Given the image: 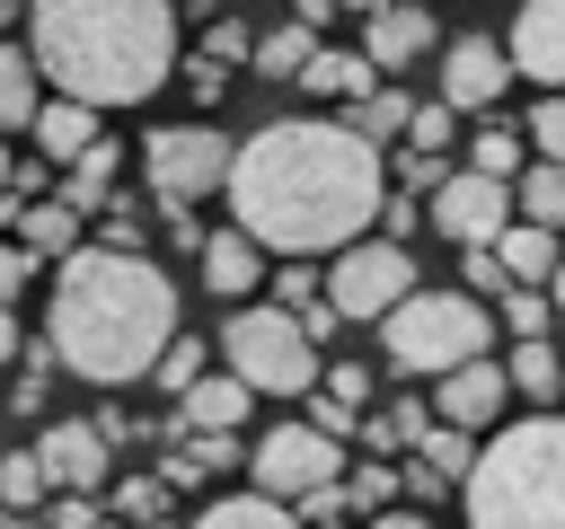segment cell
Wrapping results in <instances>:
<instances>
[{
	"label": "cell",
	"instance_id": "cell-56",
	"mask_svg": "<svg viewBox=\"0 0 565 529\" xmlns=\"http://www.w3.org/2000/svg\"><path fill=\"white\" fill-rule=\"evenodd\" d=\"M0 529H9V503H0Z\"/></svg>",
	"mask_w": 565,
	"mask_h": 529
},
{
	"label": "cell",
	"instance_id": "cell-23",
	"mask_svg": "<svg viewBox=\"0 0 565 529\" xmlns=\"http://www.w3.org/2000/svg\"><path fill=\"white\" fill-rule=\"evenodd\" d=\"M62 203H79V212H106V203H115V141H88V150L71 159Z\"/></svg>",
	"mask_w": 565,
	"mask_h": 529
},
{
	"label": "cell",
	"instance_id": "cell-14",
	"mask_svg": "<svg viewBox=\"0 0 565 529\" xmlns=\"http://www.w3.org/2000/svg\"><path fill=\"white\" fill-rule=\"evenodd\" d=\"M503 397H512V370L477 353V361L441 370V388H433V414H441V423H468V432H477V423H494V414H503Z\"/></svg>",
	"mask_w": 565,
	"mask_h": 529
},
{
	"label": "cell",
	"instance_id": "cell-9",
	"mask_svg": "<svg viewBox=\"0 0 565 529\" xmlns=\"http://www.w3.org/2000/svg\"><path fill=\"white\" fill-rule=\"evenodd\" d=\"M424 291V273H415V256L397 247V238H353V247H335V273H327V300H335V317H388L397 300H415Z\"/></svg>",
	"mask_w": 565,
	"mask_h": 529
},
{
	"label": "cell",
	"instance_id": "cell-11",
	"mask_svg": "<svg viewBox=\"0 0 565 529\" xmlns=\"http://www.w3.org/2000/svg\"><path fill=\"white\" fill-rule=\"evenodd\" d=\"M106 450H115L106 423H44L35 432V458H44L53 494H97L106 485Z\"/></svg>",
	"mask_w": 565,
	"mask_h": 529
},
{
	"label": "cell",
	"instance_id": "cell-55",
	"mask_svg": "<svg viewBox=\"0 0 565 529\" xmlns=\"http://www.w3.org/2000/svg\"><path fill=\"white\" fill-rule=\"evenodd\" d=\"M335 9H380V0H335Z\"/></svg>",
	"mask_w": 565,
	"mask_h": 529
},
{
	"label": "cell",
	"instance_id": "cell-30",
	"mask_svg": "<svg viewBox=\"0 0 565 529\" xmlns=\"http://www.w3.org/2000/svg\"><path fill=\"white\" fill-rule=\"evenodd\" d=\"M0 503H9V511L53 503V476H44V458H35V450H9V458H0Z\"/></svg>",
	"mask_w": 565,
	"mask_h": 529
},
{
	"label": "cell",
	"instance_id": "cell-7",
	"mask_svg": "<svg viewBox=\"0 0 565 529\" xmlns=\"http://www.w3.org/2000/svg\"><path fill=\"white\" fill-rule=\"evenodd\" d=\"M230 159H238V150H230L212 123H159V132H150V150H141L150 203H159V212H185L194 194L230 185Z\"/></svg>",
	"mask_w": 565,
	"mask_h": 529
},
{
	"label": "cell",
	"instance_id": "cell-52",
	"mask_svg": "<svg viewBox=\"0 0 565 529\" xmlns=\"http://www.w3.org/2000/svg\"><path fill=\"white\" fill-rule=\"evenodd\" d=\"M556 326H565V264H556Z\"/></svg>",
	"mask_w": 565,
	"mask_h": 529
},
{
	"label": "cell",
	"instance_id": "cell-36",
	"mask_svg": "<svg viewBox=\"0 0 565 529\" xmlns=\"http://www.w3.org/2000/svg\"><path fill=\"white\" fill-rule=\"evenodd\" d=\"M388 494H406V476H388V467H353L344 476V511H388Z\"/></svg>",
	"mask_w": 565,
	"mask_h": 529
},
{
	"label": "cell",
	"instance_id": "cell-51",
	"mask_svg": "<svg viewBox=\"0 0 565 529\" xmlns=\"http://www.w3.org/2000/svg\"><path fill=\"white\" fill-rule=\"evenodd\" d=\"M9 353H26V344H18V317H9V300H0V361H9Z\"/></svg>",
	"mask_w": 565,
	"mask_h": 529
},
{
	"label": "cell",
	"instance_id": "cell-41",
	"mask_svg": "<svg viewBox=\"0 0 565 529\" xmlns=\"http://www.w3.org/2000/svg\"><path fill=\"white\" fill-rule=\"evenodd\" d=\"M274 300H282L291 317H309V309H327V300H318V273H309V264H291V273H274Z\"/></svg>",
	"mask_w": 565,
	"mask_h": 529
},
{
	"label": "cell",
	"instance_id": "cell-22",
	"mask_svg": "<svg viewBox=\"0 0 565 529\" xmlns=\"http://www.w3.org/2000/svg\"><path fill=\"white\" fill-rule=\"evenodd\" d=\"M194 529H309L291 503H274V494H230V503H212Z\"/></svg>",
	"mask_w": 565,
	"mask_h": 529
},
{
	"label": "cell",
	"instance_id": "cell-57",
	"mask_svg": "<svg viewBox=\"0 0 565 529\" xmlns=\"http://www.w3.org/2000/svg\"><path fill=\"white\" fill-rule=\"evenodd\" d=\"M150 529H168V520H150Z\"/></svg>",
	"mask_w": 565,
	"mask_h": 529
},
{
	"label": "cell",
	"instance_id": "cell-13",
	"mask_svg": "<svg viewBox=\"0 0 565 529\" xmlns=\"http://www.w3.org/2000/svg\"><path fill=\"white\" fill-rule=\"evenodd\" d=\"M503 79H512V53L486 44V35H459V44L441 53V97H450L459 115H486V106L503 97Z\"/></svg>",
	"mask_w": 565,
	"mask_h": 529
},
{
	"label": "cell",
	"instance_id": "cell-48",
	"mask_svg": "<svg viewBox=\"0 0 565 529\" xmlns=\"http://www.w3.org/2000/svg\"><path fill=\"white\" fill-rule=\"evenodd\" d=\"M406 494H415V503H441V494H450V476H441V467H424V458H415V467H406Z\"/></svg>",
	"mask_w": 565,
	"mask_h": 529
},
{
	"label": "cell",
	"instance_id": "cell-42",
	"mask_svg": "<svg viewBox=\"0 0 565 529\" xmlns=\"http://www.w3.org/2000/svg\"><path fill=\"white\" fill-rule=\"evenodd\" d=\"M327 397L362 414V406H371V370H362V361H335V370H327Z\"/></svg>",
	"mask_w": 565,
	"mask_h": 529
},
{
	"label": "cell",
	"instance_id": "cell-17",
	"mask_svg": "<svg viewBox=\"0 0 565 529\" xmlns=\"http://www.w3.org/2000/svg\"><path fill=\"white\" fill-rule=\"evenodd\" d=\"M79 220H88L79 203H62V194H35V203L18 212V247L62 264V256H79V247H88V238H79Z\"/></svg>",
	"mask_w": 565,
	"mask_h": 529
},
{
	"label": "cell",
	"instance_id": "cell-6",
	"mask_svg": "<svg viewBox=\"0 0 565 529\" xmlns=\"http://www.w3.org/2000/svg\"><path fill=\"white\" fill-rule=\"evenodd\" d=\"M221 361L256 388V397H309L318 388V335L282 309V300H247V309H230V326H221Z\"/></svg>",
	"mask_w": 565,
	"mask_h": 529
},
{
	"label": "cell",
	"instance_id": "cell-37",
	"mask_svg": "<svg viewBox=\"0 0 565 529\" xmlns=\"http://www.w3.org/2000/svg\"><path fill=\"white\" fill-rule=\"evenodd\" d=\"M459 132V106L450 97H433V106H415V123H406V150H441Z\"/></svg>",
	"mask_w": 565,
	"mask_h": 529
},
{
	"label": "cell",
	"instance_id": "cell-15",
	"mask_svg": "<svg viewBox=\"0 0 565 529\" xmlns=\"http://www.w3.org/2000/svg\"><path fill=\"white\" fill-rule=\"evenodd\" d=\"M362 53H371L380 71L424 62V53H433V18H424V0H380V9H371V26H362Z\"/></svg>",
	"mask_w": 565,
	"mask_h": 529
},
{
	"label": "cell",
	"instance_id": "cell-29",
	"mask_svg": "<svg viewBox=\"0 0 565 529\" xmlns=\"http://www.w3.org/2000/svg\"><path fill=\"white\" fill-rule=\"evenodd\" d=\"M521 159H530V132H512V123H486L477 141H468V168H486V176H521Z\"/></svg>",
	"mask_w": 565,
	"mask_h": 529
},
{
	"label": "cell",
	"instance_id": "cell-46",
	"mask_svg": "<svg viewBox=\"0 0 565 529\" xmlns=\"http://www.w3.org/2000/svg\"><path fill=\"white\" fill-rule=\"evenodd\" d=\"M309 423H318V432H335V441H344V432H362V414H353V406H335V397H318V406H309Z\"/></svg>",
	"mask_w": 565,
	"mask_h": 529
},
{
	"label": "cell",
	"instance_id": "cell-2",
	"mask_svg": "<svg viewBox=\"0 0 565 529\" xmlns=\"http://www.w3.org/2000/svg\"><path fill=\"white\" fill-rule=\"evenodd\" d=\"M44 344H53L62 370H79L97 388H124V379L159 370V353L177 344V282L141 247H79L53 273Z\"/></svg>",
	"mask_w": 565,
	"mask_h": 529
},
{
	"label": "cell",
	"instance_id": "cell-5",
	"mask_svg": "<svg viewBox=\"0 0 565 529\" xmlns=\"http://www.w3.org/2000/svg\"><path fill=\"white\" fill-rule=\"evenodd\" d=\"M494 309L477 300V291H415V300H397L388 317H380V353H388V370H459V361H477V353H494Z\"/></svg>",
	"mask_w": 565,
	"mask_h": 529
},
{
	"label": "cell",
	"instance_id": "cell-28",
	"mask_svg": "<svg viewBox=\"0 0 565 529\" xmlns=\"http://www.w3.org/2000/svg\"><path fill=\"white\" fill-rule=\"evenodd\" d=\"M344 123H353L362 141H397V132L415 123V106H406L397 88H371V97H353V115H344Z\"/></svg>",
	"mask_w": 565,
	"mask_h": 529
},
{
	"label": "cell",
	"instance_id": "cell-18",
	"mask_svg": "<svg viewBox=\"0 0 565 529\" xmlns=\"http://www.w3.org/2000/svg\"><path fill=\"white\" fill-rule=\"evenodd\" d=\"M247 379L238 370H221V379H194L185 397H177V432H230V423H247Z\"/></svg>",
	"mask_w": 565,
	"mask_h": 529
},
{
	"label": "cell",
	"instance_id": "cell-35",
	"mask_svg": "<svg viewBox=\"0 0 565 529\" xmlns=\"http://www.w3.org/2000/svg\"><path fill=\"white\" fill-rule=\"evenodd\" d=\"M212 467H230V432H194V450H177V458H168V476H177V485H203Z\"/></svg>",
	"mask_w": 565,
	"mask_h": 529
},
{
	"label": "cell",
	"instance_id": "cell-58",
	"mask_svg": "<svg viewBox=\"0 0 565 529\" xmlns=\"http://www.w3.org/2000/svg\"><path fill=\"white\" fill-rule=\"evenodd\" d=\"M97 529H115V520H97Z\"/></svg>",
	"mask_w": 565,
	"mask_h": 529
},
{
	"label": "cell",
	"instance_id": "cell-31",
	"mask_svg": "<svg viewBox=\"0 0 565 529\" xmlns=\"http://www.w3.org/2000/svg\"><path fill=\"white\" fill-rule=\"evenodd\" d=\"M309 53H318V44H309V26H274V35L256 44V71H265V79H300V71H309Z\"/></svg>",
	"mask_w": 565,
	"mask_h": 529
},
{
	"label": "cell",
	"instance_id": "cell-53",
	"mask_svg": "<svg viewBox=\"0 0 565 529\" xmlns=\"http://www.w3.org/2000/svg\"><path fill=\"white\" fill-rule=\"evenodd\" d=\"M0 194H9V141H0Z\"/></svg>",
	"mask_w": 565,
	"mask_h": 529
},
{
	"label": "cell",
	"instance_id": "cell-19",
	"mask_svg": "<svg viewBox=\"0 0 565 529\" xmlns=\"http://www.w3.org/2000/svg\"><path fill=\"white\" fill-rule=\"evenodd\" d=\"M88 141H97V106H79V97H53V106H35V159L71 168Z\"/></svg>",
	"mask_w": 565,
	"mask_h": 529
},
{
	"label": "cell",
	"instance_id": "cell-12",
	"mask_svg": "<svg viewBox=\"0 0 565 529\" xmlns=\"http://www.w3.org/2000/svg\"><path fill=\"white\" fill-rule=\"evenodd\" d=\"M503 53H512V71H521V79L565 88V0H521V9H512Z\"/></svg>",
	"mask_w": 565,
	"mask_h": 529
},
{
	"label": "cell",
	"instance_id": "cell-54",
	"mask_svg": "<svg viewBox=\"0 0 565 529\" xmlns=\"http://www.w3.org/2000/svg\"><path fill=\"white\" fill-rule=\"evenodd\" d=\"M9 18H18V0H0V26H9Z\"/></svg>",
	"mask_w": 565,
	"mask_h": 529
},
{
	"label": "cell",
	"instance_id": "cell-20",
	"mask_svg": "<svg viewBox=\"0 0 565 529\" xmlns=\"http://www.w3.org/2000/svg\"><path fill=\"white\" fill-rule=\"evenodd\" d=\"M300 79H309L318 97H344V106H353V97H371V88H380V62H371V53H335V44H318Z\"/></svg>",
	"mask_w": 565,
	"mask_h": 529
},
{
	"label": "cell",
	"instance_id": "cell-39",
	"mask_svg": "<svg viewBox=\"0 0 565 529\" xmlns=\"http://www.w3.org/2000/svg\"><path fill=\"white\" fill-rule=\"evenodd\" d=\"M530 150H539V159H556V168H565V88H556V97H547V106H539V115H530Z\"/></svg>",
	"mask_w": 565,
	"mask_h": 529
},
{
	"label": "cell",
	"instance_id": "cell-25",
	"mask_svg": "<svg viewBox=\"0 0 565 529\" xmlns=\"http://www.w3.org/2000/svg\"><path fill=\"white\" fill-rule=\"evenodd\" d=\"M35 53H18V44H0V132H18V123H35Z\"/></svg>",
	"mask_w": 565,
	"mask_h": 529
},
{
	"label": "cell",
	"instance_id": "cell-33",
	"mask_svg": "<svg viewBox=\"0 0 565 529\" xmlns=\"http://www.w3.org/2000/svg\"><path fill=\"white\" fill-rule=\"evenodd\" d=\"M494 317H503V326H512V335L530 344V335H547V317H556V300H539L530 282H512V291L494 300Z\"/></svg>",
	"mask_w": 565,
	"mask_h": 529
},
{
	"label": "cell",
	"instance_id": "cell-43",
	"mask_svg": "<svg viewBox=\"0 0 565 529\" xmlns=\"http://www.w3.org/2000/svg\"><path fill=\"white\" fill-rule=\"evenodd\" d=\"M380 212H388V238H397V247H406V238H415V229H424V220H433V212H424V203H415V194H388V203H380Z\"/></svg>",
	"mask_w": 565,
	"mask_h": 529
},
{
	"label": "cell",
	"instance_id": "cell-21",
	"mask_svg": "<svg viewBox=\"0 0 565 529\" xmlns=\"http://www.w3.org/2000/svg\"><path fill=\"white\" fill-rule=\"evenodd\" d=\"M494 256H503V273L512 282H556V229H539V220H512L503 238H494Z\"/></svg>",
	"mask_w": 565,
	"mask_h": 529
},
{
	"label": "cell",
	"instance_id": "cell-44",
	"mask_svg": "<svg viewBox=\"0 0 565 529\" xmlns=\"http://www.w3.org/2000/svg\"><path fill=\"white\" fill-rule=\"evenodd\" d=\"M26 282H35V256L26 247H0V300H18Z\"/></svg>",
	"mask_w": 565,
	"mask_h": 529
},
{
	"label": "cell",
	"instance_id": "cell-49",
	"mask_svg": "<svg viewBox=\"0 0 565 529\" xmlns=\"http://www.w3.org/2000/svg\"><path fill=\"white\" fill-rule=\"evenodd\" d=\"M203 53H221V62H238V53H256V44H247V26L230 18V26H212V44H203Z\"/></svg>",
	"mask_w": 565,
	"mask_h": 529
},
{
	"label": "cell",
	"instance_id": "cell-8",
	"mask_svg": "<svg viewBox=\"0 0 565 529\" xmlns=\"http://www.w3.org/2000/svg\"><path fill=\"white\" fill-rule=\"evenodd\" d=\"M344 485V441L335 432H318L309 414L300 423H274L265 441H256V494H274V503H309V494H335Z\"/></svg>",
	"mask_w": 565,
	"mask_h": 529
},
{
	"label": "cell",
	"instance_id": "cell-47",
	"mask_svg": "<svg viewBox=\"0 0 565 529\" xmlns=\"http://www.w3.org/2000/svg\"><path fill=\"white\" fill-rule=\"evenodd\" d=\"M53 529H97V503L88 494H53Z\"/></svg>",
	"mask_w": 565,
	"mask_h": 529
},
{
	"label": "cell",
	"instance_id": "cell-38",
	"mask_svg": "<svg viewBox=\"0 0 565 529\" xmlns=\"http://www.w3.org/2000/svg\"><path fill=\"white\" fill-rule=\"evenodd\" d=\"M106 503H115L124 520H159V503H168V485H159V476H124V485H115Z\"/></svg>",
	"mask_w": 565,
	"mask_h": 529
},
{
	"label": "cell",
	"instance_id": "cell-3",
	"mask_svg": "<svg viewBox=\"0 0 565 529\" xmlns=\"http://www.w3.org/2000/svg\"><path fill=\"white\" fill-rule=\"evenodd\" d=\"M35 71L79 106H141L177 71V0H26Z\"/></svg>",
	"mask_w": 565,
	"mask_h": 529
},
{
	"label": "cell",
	"instance_id": "cell-45",
	"mask_svg": "<svg viewBox=\"0 0 565 529\" xmlns=\"http://www.w3.org/2000/svg\"><path fill=\"white\" fill-rule=\"evenodd\" d=\"M185 79H194V97H221V79H230V62H221V53H194V62H185Z\"/></svg>",
	"mask_w": 565,
	"mask_h": 529
},
{
	"label": "cell",
	"instance_id": "cell-50",
	"mask_svg": "<svg viewBox=\"0 0 565 529\" xmlns=\"http://www.w3.org/2000/svg\"><path fill=\"white\" fill-rule=\"evenodd\" d=\"M371 529H433L424 511H371Z\"/></svg>",
	"mask_w": 565,
	"mask_h": 529
},
{
	"label": "cell",
	"instance_id": "cell-1",
	"mask_svg": "<svg viewBox=\"0 0 565 529\" xmlns=\"http://www.w3.org/2000/svg\"><path fill=\"white\" fill-rule=\"evenodd\" d=\"M380 203H388L380 141L327 115H282L247 132V150L230 159V212L274 256H318V247L335 256L380 220Z\"/></svg>",
	"mask_w": 565,
	"mask_h": 529
},
{
	"label": "cell",
	"instance_id": "cell-27",
	"mask_svg": "<svg viewBox=\"0 0 565 529\" xmlns=\"http://www.w3.org/2000/svg\"><path fill=\"white\" fill-rule=\"evenodd\" d=\"M503 370H512V388H521L530 406H547V397H565V361H556V353H547L539 335H530V344H521V353H512Z\"/></svg>",
	"mask_w": 565,
	"mask_h": 529
},
{
	"label": "cell",
	"instance_id": "cell-10",
	"mask_svg": "<svg viewBox=\"0 0 565 529\" xmlns=\"http://www.w3.org/2000/svg\"><path fill=\"white\" fill-rule=\"evenodd\" d=\"M424 203H433V229H441L450 247H494V238L521 220L512 185H503V176H486V168H450Z\"/></svg>",
	"mask_w": 565,
	"mask_h": 529
},
{
	"label": "cell",
	"instance_id": "cell-40",
	"mask_svg": "<svg viewBox=\"0 0 565 529\" xmlns=\"http://www.w3.org/2000/svg\"><path fill=\"white\" fill-rule=\"evenodd\" d=\"M459 273H468V291H494V300L512 291V273H503V256H494V247H459Z\"/></svg>",
	"mask_w": 565,
	"mask_h": 529
},
{
	"label": "cell",
	"instance_id": "cell-34",
	"mask_svg": "<svg viewBox=\"0 0 565 529\" xmlns=\"http://www.w3.org/2000/svg\"><path fill=\"white\" fill-rule=\"evenodd\" d=\"M424 423H433V414H424L415 397H397V406H388V414H371L362 432H371V450H415V432H424Z\"/></svg>",
	"mask_w": 565,
	"mask_h": 529
},
{
	"label": "cell",
	"instance_id": "cell-26",
	"mask_svg": "<svg viewBox=\"0 0 565 529\" xmlns=\"http://www.w3.org/2000/svg\"><path fill=\"white\" fill-rule=\"evenodd\" d=\"M415 458H424V467H441L450 485H468L477 441H468V423H424V432H415Z\"/></svg>",
	"mask_w": 565,
	"mask_h": 529
},
{
	"label": "cell",
	"instance_id": "cell-24",
	"mask_svg": "<svg viewBox=\"0 0 565 529\" xmlns=\"http://www.w3.org/2000/svg\"><path fill=\"white\" fill-rule=\"evenodd\" d=\"M512 203H521V220H539V229H565V168H556V159H530Z\"/></svg>",
	"mask_w": 565,
	"mask_h": 529
},
{
	"label": "cell",
	"instance_id": "cell-4",
	"mask_svg": "<svg viewBox=\"0 0 565 529\" xmlns=\"http://www.w3.org/2000/svg\"><path fill=\"white\" fill-rule=\"evenodd\" d=\"M468 529H565V414L503 423L477 450Z\"/></svg>",
	"mask_w": 565,
	"mask_h": 529
},
{
	"label": "cell",
	"instance_id": "cell-16",
	"mask_svg": "<svg viewBox=\"0 0 565 529\" xmlns=\"http://www.w3.org/2000/svg\"><path fill=\"white\" fill-rule=\"evenodd\" d=\"M256 282H265V247H256L238 220H230V229H212V238H203V291H221V300H247Z\"/></svg>",
	"mask_w": 565,
	"mask_h": 529
},
{
	"label": "cell",
	"instance_id": "cell-32",
	"mask_svg": "<svg viewBox=\"0 0 565 529\" xmlns=\"http://www.w3.org/2000/svg\"><path fill=\"white\" fill-rule=\"evenodd\" d=\"M203 353H212V344H203V335H185V326H177V344H168V353H159V370H150V379H159V388H168V397H185V388H194V379H203Z\"/></svg>",
	"mask_w": 565,
	"mask_h": 529
}]
</instances>
